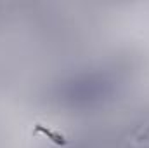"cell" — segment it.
Instances as JSON below:
<instances>
[{
	"label": "cell",
	"instance_id": "cell-1",
	"mask_svg": "<svg viewBox=\"0 0 149 148\" xmlns=\"http://www.w3.org/2000/svg\"><path fill=\"white\" fill-rule=\"evenodd\" d=\"M111 91V84L101 77V75H83L68 82L66 85V99H70L71 103H83V105H90L95 101H101L108 96V92Z\"/></svg>",
	"mask_w": 149,
	"mask_h": 148
}]
</instances>
